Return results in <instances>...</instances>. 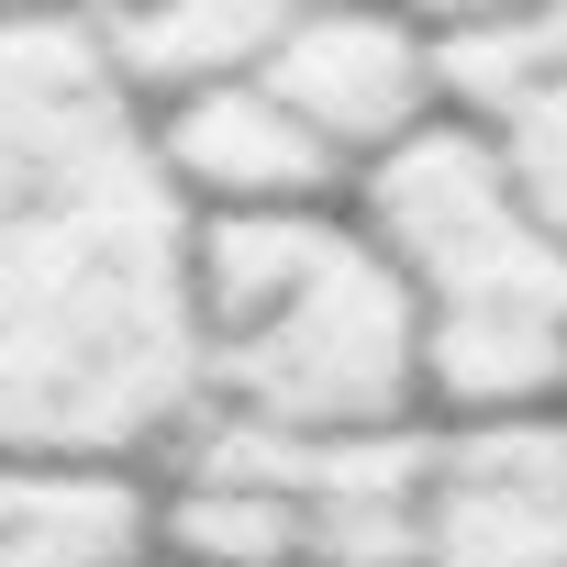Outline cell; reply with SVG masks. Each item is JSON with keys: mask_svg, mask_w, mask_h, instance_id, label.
<instances>
[{"mask_svg": "<svg viewBox=\"0 0 567 567\" xmlns=\"http://www.w3.org/2000/svg\"><path fill=\"white\" fill-rule=\"evenodd\" d=\"M200 412L189 212L68 12H0V456L156 467Z\"/></svg>", "mask_w": 567, "mask_h": 567, "instance_id": "cell-1", "label": "cell"}, {"mask_svg": "<svg viewBox=\"0 0 567 567\" xmlns=\"http://www.w3.org/2000/svg\"><path fill=\"white\" fill-rule=\"evenodd\" d=\"M401 12L434 34V45H467V34H501V23H523V12H545V0H401Z\"/></svg>", "mask_w": 567, "mask_h": 567, "instance_id": "cell-10", "label": "cell"}, {"mask_svg": "<svg viewBox=\"0 0 567 567\" xmlns=\"http://www.w3.org/2000/svg\"><path fill=\"white\" fill-rule=\"evenodd\" d=\"M189 346H200V412L256 434L357 445L423 423L412 290L346 200L189 223Z\"/></svg>", "mask_w": 567, "mask_h": 567, "instance_id": "cell-2", "label": "cell"}, {"mask_svg": "<svg viewBox=\"0 0 567 567\" xmlns=\"http://www.w3.org/2000/svg\"><path fill=\"white\" fill-rule=\"evenodd\" d=\"M278 12H290V0H68L79 45L112 68V90L134 112L256 68V45L278 34Z\"/></svg>", "mask_w": 567, "mask_h": 567, "instance_id": "cell-9", "label": "cell"}, {"mask_svg": "<svg viewBox=\"0 0 567 567\" xmlns=\"http://www.w3.org/2000/svg\"><path fill=\"white\" fill-rule=\"evenodd\" d=\"M256 90L290 112L346 178H368L390 145L445 123V45L401 0H290L256 45Z\"/></svg>", "mask_w": 567, "mask_h": 567, "instance_id": "cell-4", "label": "cell"}, {"mask_svg": "<svg viewBox=\"0 0 567 567\" xmlns=\"http://www.w3.org/2000/svg\"><path fill=\"white\" fill-rule=\"evenodd\" d=\"M346 212L412 290L423 334V423H489V412H556L567 401V234L501 178V156L467 123H423L390 145Z\"/></svg>", "mask_w": 567, "mask_h": 567, "instance_id": "cell-3", "label": "cell"}, {"mask_svg": "<svg viewBox=\"0 0 567 567\" xmlns=\"http://www.w3.org/2000/svg\"><path fill=\"white\" fill-rule=\"evenodd\" d=\"M379 567H423V556H379Z\"/></svg>", "mask_w": 567, "mask_h": 567, "instance_id": "cell-12", "label": "cell"}, {"mask_svg": "<svg viewBox=\"0 0 567 567\" xmlns=\"http://www.w3.org/2000/svg\"><path fill=\"white\" fill-rule=\"evenodd\" d=\"M145 156L167 178V200L189 223H245V212H323L346 200L357 178L256 90V68L212 79V90H178L145 112Z\"/></svg>", "mask_w": 567, "mask_h": 567, "instance_id": "cell-6", "label": "cell"}, {"mask_svg": "<svg viewBox=\"0 0 567 567\" xmlns=\"http://www.w3.org/2000/svg\"><path fill=\"white\" fill-rule=\"evenodd\" d=\"M445 123H467L501 178L545 212V234H567V0L445 45Z\"/></svg>", "mask_w": 567, "mask_h": 567, "instance_id": "cell-7", "label": "cell"}, {"mask_svg": "<svg viewBox=\"0 0 567 567\" xmlns=\"http://www.w3.org/2000/svg\"><path fill=\"white\" fill-rule=\"evenodd\" d=\"M423 567H567V401L423 423Z\"/></svg>", "mask_w": 567, "mask_h": 567, "instance_id": "cell-5", "label": "cell"}, {"mask_svg": "<svg viewBox=\"0 0 567 567\" xmlns=\"http://www.w3.org/2000/svg\"><path fill=\"white\" fill-rule=\"evenodd\" d=\"M0 12H68V0H0Z\"/></svg>", "mask_w": 567, "mask_h": 567, "instance_id": "cell-11", "label": "cell"}, {"mask_svg": "<svg viewBox=\"0 0 567 567\" xmlns=\"http://www.w3.org/2000/svg\"><path fill=\"white\" fill-rule=\"evenodd\" d=\"M0 567H156V478L112 456H0Z\"/></svg>", "mask_w": 567, "mask_h": 567, "instance_id": "cell-8", "label": "cell"}]
</instances>
